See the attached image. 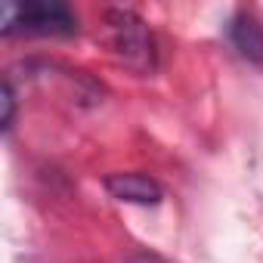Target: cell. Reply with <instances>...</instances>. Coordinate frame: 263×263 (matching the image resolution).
I'll return each instance as SVG.
<instances>
[{
  "instance_id": "4",
  "label": "cell",
  "mask_w": 263,
  "mask_h": 263,
  "mask_svg": "<svg viewBox=\"0 0 263 263\" xmlns=\"http://www.w3.org/2000/svg\"><path fill=\"white\" fill-rule=\"evenodd\" d=\"M226 37H229V44H232L248 62L263 65V28L257 25L254 16L235 13V16L229 19V25H226Z\"/></svg>"
},
{
  "instance_id": "6",
  "label": "cell",
  "mask_w": 263,
  "mask_h": 263,
  "mask_svg": "<svg viewBox=\"0 0 263 263\" xmlns=\"http://www.w3.org/2000/svg\"><path fill=\"white\" fill-rule=\"evenodd\" d=\"M127 263H164L161 257H155V254H134Z\"/></svg>"
},
{
  "instance_id": "1",
  "label": "cell",
  "mask_w": 263,
  "mask_h": 263,
  "mask_svg": "<svg viewBox=\"0 0 263 263\" xmlns=\"http://www.w3.org/2000/svg\"><path fill=\"white\" fill-rule=\"evenodd\" d=\"M102 25H105V44L121 65H127L137 74L155 71L158 47L143 16H137L134 10H124V7H111L102 13Z\"/></svg>"
},
{
  "instance_id": "3",
  "label": "cell",
  "mask_w": 263,
  "mask_h": 263,
  "mask_svg": "<svg viewBox=\"0 0 263 263\" xmlns=\"http://www.w3.org/2000/svg\"><path fill=\"white\" fill-rule=\"evenodd\" d=\"M105 192L115 198V201H127V204H158L164 198V186L149 177V174H140V171H118V174H108L102 180Z\"/></svg>"
},
{
  "instance_id": "2",
  "label": "cell",
  "mask_w": 263,
  "mask_h": 263,
  "mask_svg": "<svg viewBox=\"0 0 263 263\" xmlns=\"http://www.w3.org/2000/svg\"><path fill=\"white\" fill-rule=\"evenodd\" d=\"M0 31L13 34H41V37H68L78 31V16L59 0H31V4H7Z\"/></svg>"
},
{
  "instance_id": "5",
  "label": "cell",
  "mask_w": 263,
  "mask_h": 263,
  "mask_svg": "<svg viewBox=\"0 0 263 263\" xmlns=\"http://www.w3.org/2000/svg\"><path fill=\"white\" fill-rule=\"evenodd\" d=\"M13 121H16V93H13V84L4 81V134L13 130Z\"/></svg>"
}]
</instances>
